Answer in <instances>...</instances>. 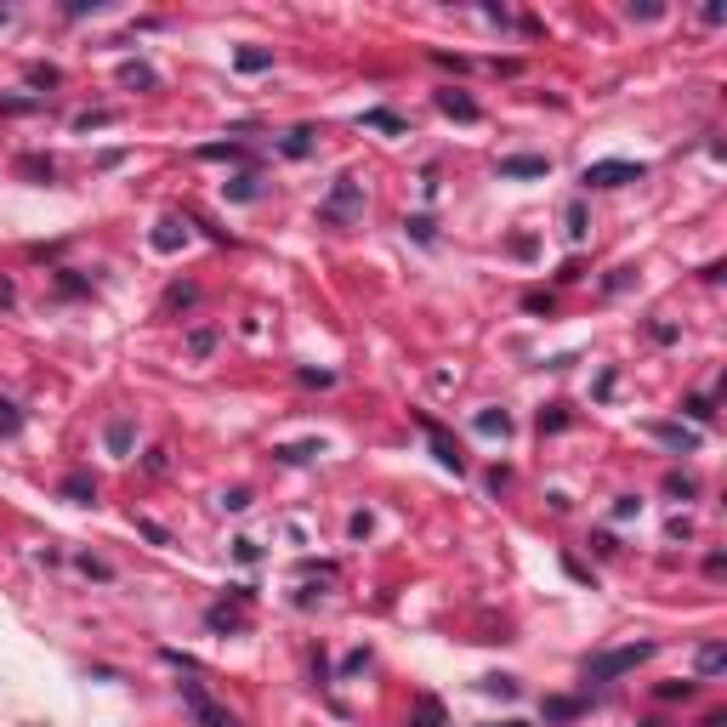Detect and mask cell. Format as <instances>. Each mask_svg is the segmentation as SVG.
<instances>
[{
	"label": "cell",
	"instance_id": "277c9868",
	"mask_svg": "<svg viewBox=\"0 0 727 727\" xmlns=\"http://www.w3.org/2000/svg\"><path fill=\"white\" fill-rule=\"evenodd\" d=\"M358 205H364V199H358V182L341 177L336 194H330V205H324V222H347V216H358Z\"/></svg>",
	"mask_w": 727,
	"mask_h": 727
},
{
	"label": "cell",
	"instance_id": "8fae6325",
	"mask_svg": "<svg viewBox=\"0 0 727 727\" xmlns=\"http://www.w3.org/2000/svg\"><path fill=\"white\" fill-rule=\"evenodd\" d=\"M233 63H239L245 74H262V69H273V52H256V46H245V52L233 57Z\"/></svg>",
	"mask_w": 727,
	"mask_h": 727
},
{
	"label": "cell",
	"instance_id": "2e32d148",
	"mask_svg": "<svg viewBox=\"0 0 727 727\" xmlns=\"http://www.w3.org/2000/svg\"><path fill=\"white\" fill-rule=\"evenodd\" d=\"M659 438H665V444H676V449H693V444H699V438H693V432H682V426H659Z\"/></svg>",
	"mask_w": 727,
	"mask_h": 727
},
{
	"label": "cell",
	"instance_id": "7a4b0ae2",
	"mask_svg": "<svg viewBox=\"0 0 727 727\" xmlns=\"http://www.w3.org/2000/svg\"><path fill=\"white\" fill-rule=\"evenodd\" d=\"M586 188H625V182H642V165H631V160H597V165H586Z\"/></svg>",
	"mask_w": 727,
	"mask_h": 727
},
{
	"label": "cell",
	"instance_id": "6da1fadb",
	"mask_svg": "<svg viewBox=\"0 0 727 727\" xmlns=\"http://www.w3.org/2000/svg\"><path fill=\"white\" fill-rule=\"evenodd\" d=\"M654 654V642H637V648H620V654H603V659H591L586 676L591 682H608V676H620V671H637L642 659Z\"/></svg>",
	"mask_w": 727,
	"mask_h": 727
},
{
	"label": "cell",
	"instance_id": "5bb4252c",
	"mask_svg": "<svg viewBox=\"0 0 727 727\" xmlns=\"http://www.w3.org/2000/svg\"><path fill=\"white\" fill-rule=\"evenodd\" d=\"M63 495H69V500H91V495H97V483H91V478H63Z\"/></svg>",
	"mask_w": 727,
	"mask_h": 727
},
{
	"label": "cell",
	"instance_id": "d6986e66",
	"mask_svg": "<svg viewBox=\"0 0 727 727\" xmlns=\"http://www.w3.org/2000/svg\"><path fill=\"white\" fill-rule=\"evenodd\" d=\"M18 426H23V421H18V409L0 404V432H18Z\"/></svg>",
	"mask_w": 727,
	"mask_h": 727
},
{
	"label": "cell",
	"instance_id": "7c38bea8",
	"mask_svg": "<svg viewBox=\"0 0 727 727\" xmlns=\"http://www.w3.org/2000/svg\"><path fill=\"white\" fill-rule=\"evenodd\" d=\"M364 125H375V131H404V120H398V114H387V108H370V114H364Z\"/></svg>",
	"mask_w": 727,
	"mask_h": 727
},
{
	"label": "cell",
	"instance_id": "3957f363",
	"mask_svg": "<svg viewBox=\"0 0 727 727\" xmlns=\"http://www.w3.org/2000/svg\"><path fill=\"white\" fill-rule=\"evenodd\" d=\"M182 705L194 710V722H199V727H239L222 705H211V699H205V688H199V682H182Z\"/></svg>",
	"mask_w": 727,
	"mask_h": 727
},
{
	"label": "cell",
	"instance_id": "ba28073f",
	"mask_svg": "<svg viewBox=\"0 0 727 727\" xmlns=\"http://www.w3.org/2000/svg\"><path fill=\"white\" fill-rule=\"evenodd\" d=\"M415 727H444V705L426 693V699H415Z\"/></svg>",
	"mask_w": 727,
	"mask_h": 727
},
{
	"label": "cell",
	"instance_id": "ac0fdd59",
	"mask_svg": "<svg viewBox=\"0 0 727 727\" xmlns=\"http://www.w3.org/2000/svg\"><path fill=\"white\" fill-rule=\"evenodd\" d=\"M188 347H194V353L205 358V353H211V347H216V336H211V330H194V336H188Z\"/></svg>",
	"mask_w": 727,
	"mask_h": 727
},
{
	"label": "cell",
	"instance_id": "52a82bcc",
	"mask_svg": "<svg viewBox=\"0 0 727 727\" xmlns=\"http://www.w3.org/2000/svg\"><path fill=\"white\" fill-rule=\"evenodd\" d=\"M421 426H426V438H432V455H438L449 472H461V455H455V444H449V438H444V432H438L432 421H421Z\"/></svg>",
	"mask_w": 727,
	"mask_h": 727
},
{
	"label": "cell",
	"instance_id": "30bf717a",
	"mask_svg": "<svg viewBox=\"0 0 727 727\" xmlns=\"http://www.w3.org/2000/svg\"><path fill=\"white\" fill-rule=\"evenodd\" d=\"M722 665H727V648H722V642H705V648H699V671L716 676Z\"/></svg>",
	"mask_w": 727,
	"mask_h": 727
},
{
	"label": "cell",
	"instance_id": "4fadbf2b",
	"mask_svg": "<svg viewBox=\"0 0 727 727\" xmlns=\"http://www.w3.org/2000/svg\"><path fill=\"white\" fill-rule=\"evenodd\" d=\"M108 449H114V455H125V449H131V421H114V426H108Z\"/></svg>",
	"mask_w": 727,
	"mask_h": 727
},
{
	"label": "cell",
	"instance_id": "8992f818",
	"mask_svg": "<svg viewBox=\"0 0 727 727\" xmlns=\"http://www.w3.org/2000/svg\"><path fill=\"white\" fill-rule=\"evenodd\" d=\"M551 165L540 154H512V160H500V177H546Z\"/></svg>",
	"mask_w": 727,
	"mask_h": 727
},
{
	"label": "cell",
	"instance_id": "9a60e30c",
	"mask_svg": "<svg viewBox=\"0 0 727 727\" xmlns=\"http://www.w3.org/2000/svg\"><path fill=\"white\" fill-rule=\"evenodd\" d=\"M177 228H182V222H160V233H154V245H160V250H177V245H182V233H177Z\"/></svg>",
	"mask_w": 727,
	"mask_h": 727
},
{
	"label": "cell",
	"instance_id": "5b68a950",
	"mask_svg": "<svg viewBox=\"0 0 727 727\" xmlns=\"http://www.w3.org/2000/svg\"><path fill=\"white\" fill-rule=\"evenodd\" d=\"M438 108H444L449 120H461V125H472V120H478V103H472L466 91H438Z\"/></svg>",
	"mask_w": 727,
	"mask_h": 727
},
{
	"label": "cell",
	"instance_id": "e0dca14e",
	"mask_svg": "<svg viewBox=\"0 0 727 727\" xmlns=\"http://www.w3.org/2000/svg\"><path fill=\"white\" fill-rule=\"evenodd\" d=\"M205 160H239V142H211V148H199Z\"/></svg>",
	"mask_w": 727,
	"mask_h": 727
},
{
	"label": "cell",
	"instance_id": "9c48e42d",
	"mask_svg": "<svg viewBox=\"0 0 727 727\" xmlns=\"http://www.w3.org/2000/svg\"><path fill=\"white\" fill-rule=\"evenodd\" d=\"M478 432H489V438L500 432V438H506V432H512V415H506V409H483V415H478Z\"/></svg>",
	"mask_w": 727,
	"mask_h": 727
},
{
	"label": "cell",
	"instance_id": "ffe728a7",
	"mask_svg": "<svg viewBox=\"0 0 727 727\" xmlns=\"http://www.w3.org/2000/svg\"><path fill=\"white\" fill-rule=\"evenodd\" d=\"M506 727H523V722H506Z\"/></svg>",
	"mask_w": 727,
	"mask_h": 727
}]
</instances>
